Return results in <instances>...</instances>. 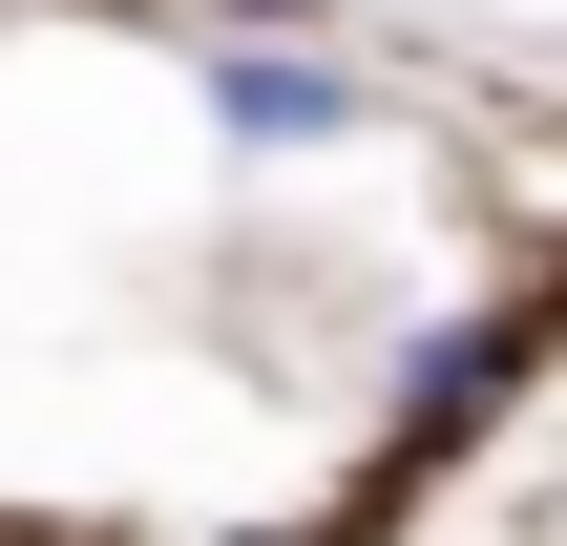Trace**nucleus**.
Segmentation results:
<instances>
[{
  "instance_id": "1",
  "label": "nucleus",
  "mask_w": 567,
  "mask_h": 546,
  "mask_svg": "<svg viewBox=\"0 0 567 546\" xmlns=\"http://www.w3.org/2000/svg\"><path fill=\"white\" fill-rule=\"evenodd\" d=\"M189 105H210L231 147H358V126H379V84L316 63V42H189Z\"/></svg>"
},
{
  "instance_id": "3",
  "label": "nucleus",
  "mask_w": 567,
  "mask_h": 546,
  "mask_svg": "<svg viewBox=\"0 0 567 546\" xmlns=\"http://www.w3.org/2000/svg\"><path fill=\"white\" fill-rule=\"evenodd\" d=\"M252 21H316V0H252Z\"/></svg>"
},
{
  "instance_id": "2",
  "label": "nucleus",
  "mask_w": 567,
  "mask_h": 546,
  "mask_svg": "<svg viewBox=\"0 0 567 546\" xmlns=\"http://www.w3.org/2000/svg\"><path fill=\"white\" fill-rule=\"evenodd\" d=\"M484 400H505V337H421V400H400V421H421V442H463Z\"/></svg>"
}]
</instances>
